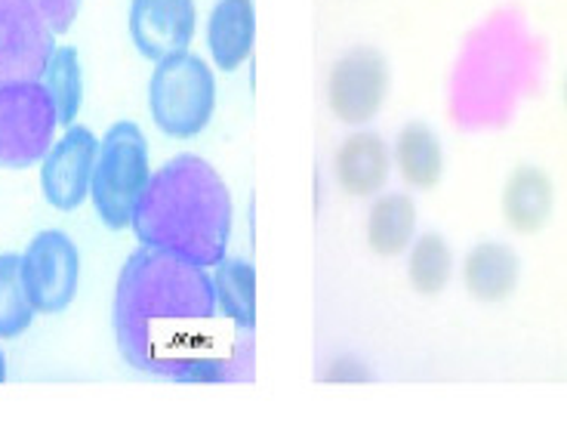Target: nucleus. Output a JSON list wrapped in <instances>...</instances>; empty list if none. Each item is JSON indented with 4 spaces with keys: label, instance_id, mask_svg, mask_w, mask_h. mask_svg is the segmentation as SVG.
<instances>
[{
    "label": "nucleus",
    "instance_id": "2",
    "mask_svg": "<svg viewBox=\"0 0 567 441\" xmlns=\"http://www.w3.org/2000/svg\"><path fill=\"white\" fill-rule=\"evenodd\" d=\"M231 223L235 207L226 180L210 161L179 155L152 173L130 228L142 247L213 269L228 257Z\"/></svg>",
    "mask_w": 567,
    "mask_h": 441
},
{
    "label": "nucleus",
    "instance_id": "17",
    "mask_svg": "<svg viewBox=\"0 0 567 441\" xmlns=\"http://www.w3.org/2000/svg\"><path fill=\"white\" fill-rule=\"evenodd\" d=\"M408 285H411L413 294L420 297H441L456 275V254L451 242L429 228V232H420L413 244L408 247Z\"/></svg>",
    "mask_w": 567,
    "mask_h": 441
},
{
    "label": "nucleus",
    "instance_id": "3",
    "mask_svg": "<svg viewBox=\"0 0 567 441\" xmlns=\"http://www.w3.org/2000/svg\"><path fill=\"white\" fill-rule=\"evenodd\" d=\"M148 112L171 140H195L210 127L216 112V78L198 53H176L155 62L148 81Z\"/></svg>",
    "mask_w": 567,
    "mask_h": 441
},
{
    "label": "nucleus",
    "instance_id": "13",
    "mask_svg": "<svg viewBox=\"0 0 567 441\" xmlns=\"http://www.w3.org/2000/svg\"><path fill=\"white\" fill-rule=\"evenodd\" d=\"M460 285L475 302H506L522 285V257L506 242L472 244L460 259Z\"/></svg>",
    "mask_w": 567,
    "mask_h": 441
},
{
    "label": "nucleus",
    "instance_id": "16",
    "mask_svg": "<svg viewBox=\"0 0 567 441\" xmlns=\"http://www.w3.org/2000/svg\"><path fill=\"white\" fill-rule=\"evenodd\" d=\"M392 171L411 192H432L444 180V143L425 121H408L392 140Z\"/></svg>",
    "mask_w": 567,
    "mask_h": 441
},
{
    "label": "nucleus",
    "instance_id": "4",
    "mask_svg": "<svg viewBox=\"0 0 567 441\" xmlns=\"http://www.w3.org/2000/svg\"><path fill=\"white\" fill-rule=\"evenodd\" d=\"M148 180L152 157L145 133L133 121H117L100 140V157L90 188L96 214L112 232L130 228Z\"/></svg>",
    "mask_w": 567,
    "mask_h": 441
},
{
    "label": "nucleus",
    "instance_id": "7",
    "mask_svg": "<svg viewBox=\"0 0 567 441\" xmlns=\"http://www.w3.org/2000/svg\"><path fill=\"white\" fill-rule=\"evenodd\" d=\"M22 281L38 315H59L78 297L81 254L65 232H38L22 254Z\"/></svg>",
    "mask_w": 567,
    "mask_h": 441
},
{
    "label": "nucleus",
    "instance_id": "20",
    "mask_svg": "<svg viewBox=\"0 0 567 441\" xmlns=\"http://www.w3.org/2000/svg\"><path fill=\"white\" fill-rule=\"evenodd\" d=\"M34 306L22 281V257L0 254V340H16L31 328Z\"/></svg>",
    "mask_w": 567,
    "mask_h": 441
},
{
    "label": "nucleus",
    "instance_id": "22",
    "mask_svg": "<svg viewBox=\"0 0 567 441\" xmlns=\"http://www.w3.org/2000/svg\"><path fill=\"white\" fill-rule=\"evenodd\" d=\"M34 3H38L43 19L50 22V29L56 31V34H65L71 29V22L81 13L84 0H34Z\"/></svg>",
    "mask_w": 567,
    "mask_h": 441
},
{
    "label": "nucleus",
    "instance_id": "23",
    "mask_svg": "<svg viewBox=\"0 0 567 441\" xmlns=\"http://www.w3.org/2000/svg\"><path fill=\"white\" fill-rule=\"evenodd\" d=\"M7 380V358H3V352H0V383Z\"/></svg>",
    "mask_w": 567,
    "mask_h": 441
},
{
    "label": "nucleus",
    "instance_id": "1",
    "mask_svg": "<svg viewBox=\"0 0 567 441\" xmlns=\"http://www.w3.org/2000/svg\"><path fill=\"white\" fill-rule=\"evenodd\" d=\"M114 340L130 368L173 383H250L254 330L228 321L210 269L140 247L114 285Z\"/></svg>",
    "mask_w": 567,
    "mask_h": 441
},
{
    "label": "nucleus",
    "instance_id": "24",
    "mask_svg": "<svg viewBox=\"0 0 567 441\" xmlns=\"http://www.w3.org/2000/svg\"><path fill=\"white\" fill-rule=\"evenodd\" d=\"M561 102H565V109H567V72L565 78H561Z\"/></svg>",
    "mask_w": 567,
    "mask_h": 441
},
{
    "label": "nucleus",
    "instance_id": "12",
    "mask_svg": "<svg viewBox=\"0 0 567 441\" xmlns=\"http://www.w3.org/2000/svg\"><path fill=\"white\" fill-rule=\"evenodd\" d=\"M558 192H555L553 173L539 164H518L503 183L499 192V216L512 235H539L553 223Z\"/></svg>",
    "mask_w": 567,
    "mask_h": 441
},
{
    "label": "nucleus",
    "instance_id": "11",
    "mask_svg": "<svg viewBox=\"0 0 567 441\" xmlns=\"http://www.w3.org/2000/svg\"><path fill=\"white\" fill-rule=\"evenodd\" d=\"M333 183L346 198L370 201L392 180V143L370 127L349 130L330 157Z\"/></svg>",
    "mask_w": 567,
    "mask_h": 441
},
{
    "label": "nucleus",
    "instance_id": "21",
    "mask_svg": "<svg viewBox=\"0 0 567 441\" xmlns=\"http://www.w3.org/2000/svg\"><path fill=\"white\" fill-rule=\"evenodd\" d=\"M321 380L327 383H368L370 368L354 356H337L321 370Z\"/></svg>",
    "mask_w": 567,
    "mask_h": 441
},
{
    "label": "nucleus",
    "instance_id": "10",
    "mask_svg": "<svg viewBox=\"0 0 567 441\" xmlns=\"http://www.w3.org/2000/svg\"><path fill=\"white\" fill-rule=\"evenodd\" d=\"M130 41L152 62L185 53L195 41V0H130Z\"/></svg>",
    "mask_w": 567,
    "mask_h": 441
},
{
    "label": "nucleus",
    "instance_id": "19",
    "mask_svg": "<svg viewBox=\"0 0 567 441\" xmlns=\"http://www.w3.org/2000/svg\"><path fill=\"white\" fill-rule=\"evenodd\" d=\"M41 84L47 86L50 100L56 105L59 127H71L84 102V69L74 47H56L43 69Z\"/></svg>",
    "mask_w": 567,
    "mask_h": 441
},
{
    "label": "nucleus",
    "instance_id": "18",
    "mask_svg": "<svg viewBox=\"0 0 567 441\" xmlns=\"http://www.w3.org/2000/svg\"><path fill=\"white\" fill-rule=\"evenodd\" d=\"M216 302L238 328H256V269L241 257H223L210 271Z\"/></svg>",
    "mask_w": 567,
    "mask_h": 441
},
{
    "label": "nucleus",
    "instance_id": "6",
    "mask_svg": "<svg viewBox=\"0 0 567 441\" xmlns=\"http://www.w3.org/2000/svg\"><path fill=\"white\" fill-rule=\"evenodd\" d=\"M392 90V69L383 50L358 43L333 59L324 81L327 112L342 127H368L385 109Z\"/></svg>",
    "mask_w": 567,
    "mask_h": 441
},
{
    "label": "nucleus",
    "instance_id": "14",
    "mask_svg": "<svg viewBox=\"0 0 567 441\" xmlns=\"http://www.w3.org/2000/svg\"><path fill=\"white\" fill-rule=\"evenodd\" d=\"M420 235V211L408 192H380L364 216V242L373 257L395 259L408 254Z\"/></svg>",
    "mask_w": 567,
    "mask_h": 441
},
{
    "label": "nucleus",
    "instance_id": "5",
    "mask_svg": "<svg viewBox=\"0 0 567 441\" xmlns=\"http://www.w3.org/2000/svg\"><path fill=\"white\" fill-rule=\"evenodd\" d=\"M59 114L41 81H0V167L29 171L50 152Z\"/></svg>",
    "mask_w": 567,
    "mask_h": 441
},
{
    "label": "nucleus",
    "instance_id": "15",
    "mask_svg": "<svg viewBox=\"0 0 567 441\" xmlns=\"http://www.w3.org/2000/svg\"><path fill=\"white\" fill-rule=\"evenodd\" d=\"M254 0H216L207 19V53L219 72H238L254 57Z\"/></svg>",
    "mask_w": 567,
    "mask_h": 441
},
{
    "label": "nucleus",
    "instance_id": "9",
    "mask_svg": "<svg viewBox=\"0 0 567 441\" xmlns=\"http://www.w3.org/2000/svg\"><path fill=\"white\" fill-rule=\"evenodd\" d=\"M96 157H100V140L90 127L71 124L62 133V140L50 145V152L41 161V188L50 207L71 214L84 204L93 188Z\"/></svg>",
    "mask_w": 567,
    "mask_h": 441
},
{
    "label": "nucleus",
    "instance_id": "8",
    "mask_svg": "<svg viewBox=\"0 0 567 441\" xmlns=\"http://www.w3.org/2000/svg\"><path fill=\"white\" fill-rule=\"evenodd\" d=\"M56 31L34 0H0V81H41Z\"/></svg>",
    "mask_w": 567,
    "mask_h": 441
}]
</instances>
